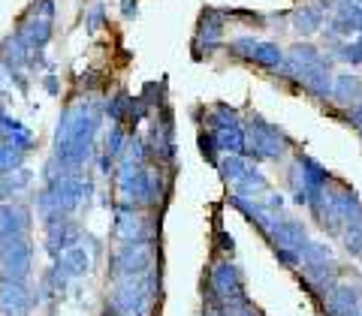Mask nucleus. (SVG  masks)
<instances>
[{
    "label": "nucleus",
    "instance_id": "nucleus-1",
    "mask_svg": "<svg viewBox=\"0 0 362 316\" xmlns=\"http://www.w3.org/2000/svg\"><path fill=\"white\" fill-rule=\"evenodd\" d=\"M103 109L106 106H100L97 99H78V103L64 109V115L58 118V130H54V154H52V160L64 172L78 175L94 160V139Z\"/></svg>",
    "mask_w": 362,
    "mask_h": 316
},
{
    "label": "nucleus",
    "instance_id": "nucleus-2",
    "mask_svg": "<svg viewBox=\"0 0 362 316\" xmlns=\"http://www.w3.org/2000/svg\"><path fill=\"white\" fill-rule=\"evenodd\" d=\"M287 151H293V139L259 115H251L245 127V157H254V163H278L284 160Z\"/></svg>",
    "mask_w": 362,
    "mask_h": 316
},
{
    "label": "nucleus",
    "instance_id": "nucleus-3",
    "mask_svg": "<svg viewBox=\"0 0 362 316\" xmlns=\"http://www.w3.org/2000/svg\"><path fill=\"white\" fill-rule=\"evenodd\" d=\"M151 268H154L151 241H127V244H121L109 259V277L112 280L145 277Z\"/></svg>",
    "mask_w": 362,
    "mask_h": 316
},
{
    "label": "nucleus",
    "instance_id": "nucleus-4",
    "mask_svg": "<svg viewBox=\"0 0 362 316\" xmlns=\"http://www.w3.org/2000/svg\"><path fill=\"white\" fill-rule=\"evenodd\" d=\"M206 284H209V298L211 301H235V298L247 296L242 268L235 265L230 256L214 259L211 268H209V280H206Z\"/></svg>",
    "mask_w": 362,
    "mask_h": 316
},
{
    "label": "nucleus",
    "instance_id": "nucleus-5",
    "mask_svg": "<svg viewBox=\"0 0 362 316\" xmlns=\"http://www.w3.org/2000/svg\"><path fill=\"white\" fill-rule=\"evenodd\" d=\"M109 304H115L124 316H151L154 298L148 286H145V277H124V280H112Z\"/></svg>",
    "mask_w": 362,
    "mask_h": 316
},
{
    "label": "nucleus",
    "instance_id": "nucleus-6",
    "mask_svg": "<svg viewBox=\"0 0 362 316\" xmlns=\"http://www.w3.org/2000/svg\"><path fill=\"white\" fill-rule=\"evenodd\" d=\"M40 308L37 289L28 280H16L0 274V313L4 316H30Z\"/></svg>",
    "mask_w": 362,
    "mask_h": 316
},
{
    "label": "nucleus",
    "instance_id": "nucleus-7",
    "mask_svg": "<svg viewBox=\"0 0 362 316\" xmlns=\"http://www.w3.org/2000/svg\"><path fill=\"white\" fill-rule=\"evenodd\" d=\"M223 28H226V9H202L197 37H194V58H211L223 45Z\"/></svg>",
    "mask_w": 362,
    "mask_h": 316
},
{
    "label": "nucleus",
    "instance_id": "nucleus-8",
    "mask_svg": "<svg viewBox=\"0 0 362 316\" xmlns=\"http://www.w3.org/2000/svg\"><path fill=\"white\" fill-rule=\"evenodd\" d=\"M30 271H33L30 235H21V238L0 244V274L16 277V280H30Z\"/></svg>",
    "mask_w": 362,
    "mask_h": 316
},
{
    "label": "nucleus",
    "instance_id": "nucleus-9",
    "mask_svg": "<svg viewBox=\"0 0 362 316\" xmlns=\"http://www.w3.org/2000/svg\"><path fill=\"white\" fill-rule=\"evenodd\" d=\"M296 274H299V284L305 286V292H308L317 304H323V298L329 296V289L338 284V262L335 259L311 262V265H302Z\"/></svg>",
    "mask_w": 362,
    "mask_h": 316
},
{
    "label": "nucleus",
    "instance_id": "nucleus-10",
    "mask_svg": "<svg viewBox=\"0 0 362 316\" xmlns=\"http://www.w3.org/2000/svg\"><path fill=\"white\" fill-rule=\"evenodd\" d=\"M359 308H362V289L354 284H341V280L329 289V296L320 304L323 316H354Z\"/></svg>",
    "mask_w": 362,
    "mask_h": 316
},
{
    "label": "nucleus",
    "instance_id": "nucleus-11",
    "mask_svg": "<svg viewBox=\"0 0 362 316\" xmlns=\"http://www.w3.org/2000/svg\"><path fill=\"white\" fill-rule=\"evenodd\" d=\"M78 241H82V226L73 217H64L58 223L45 226V250H49L52 259H58L64 250H70Z\"/></svg>",
    "mask_w": 362,
    "mask_h": 316
},
{
    "label": "nucleus",
    "instance_id": "nucleus-12",
    "mask_svg": "<svg viewBox=\"0 0 362 316\" xmlns=\"http://www.w3.org/2000/svg\"><path fill=\"white\" fill-rule=\"evenodd\" d=\"M16 37L28 45L30 51H42L45 45H49L52 40V18H45L40 13H30L18 21V30H16Z\"/></svg>",
    "mask_w": 362,
    "mask_h": 316
},
{
    "label": "nucleus",
    "instance_id": "nucleus-13",
    "mask_svg": "<svg viewBox=\"0 0 362 316\" xmlns=\"http://www.w3.org/2000/svg\"><path fill=\"white\" fill-rule=\"evenodd\" d=\"M30 232V208L25 202H13V205H0V244L21 238Z\"/></svg>",
    "mask_w": 362,
    "mask_h": 316
},
{
    "label": "nucleus",
    "instance_id": "nucleus-14",
    "mask_svg": "<svg viewBox=\"0 0 362 316\" xmlns=\"http://www.w3.org/2000/svg\"><path fill=\"white\" fill-rule=\"evenodd\" d=\"M293 163H296L299 178H302V187L308 190V193H317V190H323V187H329V184H332L329 169L320 166V163L314 160V157L296 151V157H293Z\"/></svg>",
    "mask_w": 362,
    "mask_h": 316
},
{
    "label": "nucleus",
    "instance_id": "nucleus-15",
    "mask_svg": "<svg viewBox=\"0 0 362 316\" xmlns=\"http://www.w3.org/2000/svg\"><path fill=\"white\" fill-rule=\"evenodd\" d=\"M305 241H308V229H305V223L296 220V217H281L278 214V223H275V232H272L269 244L272 247H296V250H302Z\"/></svg>",
    "mask_w": 362,
    "mask_h": 316
},
{
    "label": "nucleus",
    "instance_id": "nucleus-16",
    "mask_svg": "<svg viewBox=\"0 0 362 316\" xmlns=\"http://www.w3.org/2000/svg\"><path fill=\"white\" fill-rule=\"evenodd\" d=\"M0 133H4V135H6V142H9V145H16L21 154H28L33 145H37V135H33V130L25 127L21 121L9 118L6 111H0Z\"/></svg>",
    "mask_w": 362,
    "mask_h": 316
},
{
    "label": "nucleus",
    "instance_id": "nucleus-17",
    "mask_svg": "<svg viewBox=\"0 0 362 316\" xmlns=\"http://www.w3.org/2000/svg\"><path fill=\"white\" fill-rule=\"evenodd\" d=\"M332 99H335L338 106H344V109L359 106L362 103V78L359 75H350V73L335 75L332 78Z\"/></svg>",
    "mask_w": 362,
    "mask_h": 316
},
{
    "label": "nucleus",
    "instance_id": "nucleus-18",
    "mask_svg": "<svg viewBox=\"0 0 362 316\" xmlns=\"http://www.w3.org/2000/svg\"><path fill=\"white\" fill-rule=\"evenodd\" d=\"M251 63H257L259 70H269V73H281L287 63V54L278 42H259L254 45V54H251Z\"/></svg>",
    "mask_w": 362,
    "mask_h": 316
},
{
    "label": "nucleus",
    "instance_id": "nucleus-19",
    "mask_svg": "<svg viewBox=\"0 0 362 316\" xmlns=\"http://www.w3.org/2000/svg\"><path fill=\"white\" fill-rule=\"evenodd\" d=\"M235 196H245V199H263L269 190H272V184H269V178L259 172V169L251 163V169H247V172L235 181Z\"/></svg>",
    "mask_w": 362,
    "mask_h": 316
},
{
    "label": "nucleus",
    "instance_id": "nucleus-20",
    "mask_svg": "<svg viewBox=\"0 0 362 316\" xmlns=\"http://www.w3.org/2000/svg\"><path fill=\"white\" fill-rule=\"evenodd\" d=\"M290 21H293V28H296L302 37H308V33H317V30L323 28L326 9L320 4H305V6H299L296 13L290 16Z\"/></svg>",
    "mask_w": 362,
    "mask_h": 316
},
{
    "label": "nucleus",
    "instance_id": "nucleus-21",
    "mask_svg": "<svg viewBox=\"0 0 362 316\" xmlns=\"http://www.w3.org/2000/svg\"><path fill=\"white\" fill-rule=\"evenodd\" d=\"M58 259H61V265L66 268V274H70L73 280L85 277L88 271H90V253L85 250L82 244H76V247H70V250H64Z\"/></svg>",
    "mask_w": 362,
    "mask_h": 316
},
{
    "label": "nucleus",
    "instance_id": "nucleus-22",
    "mask_svg": "<svg viewBox=\"0 0 362 316\" xmlns=\"http://www.w3.org/2000/svg\"><path fill=\"white\" fill-rule=\"evenodd\" d=\"M211 313L214 316H263V310H259L247 296L235 298V301H211Z\"/></svg>",
    "mask_w": 362,
    "mask_h": 316
},
{
    "label": "nucleus",
    "instance_id": "nucleus-23",
    "mask_svg": "<svg viewBox=\"0 0 362 316\" xmlns=\"http://www.w3.org/2000/svg\"><path fill=\"white\" fill-rule=\"evenodd\" d=\"M30 181H33V172L30 169H16V172H6V175H0V187H4V196H18V193H25V190L30 187Z\"/></svg>",
    "mask_w": 362,
    "mask_h": 316
},
{
    "label": "nucleus",
    "instance_id": "nucleus-24",
    "mask_svg": "<svg viewBox=\"0 0 362 316\" xmlns=\"http://www.w3.org/2000/svg\"><path fill=\"white\" fill-rule=\"evenodd\" d=\"M247 169H251V160H247L245 154H223L221 157V163H218V172H221V178L223 181H239Z\"/></svg>",
    "mask_w": 362,
    "mask_h": 316
},
{
    "label": "nucleus",
    "instance_id": "nucleus-25",
    "mask_svg": "<svg viewBox=\"0 0 362 316\" xmlns=\"http://www.w3.org/2000/svg\"><path fill=\"white\" fill-rule=\"evenodd\" d=\"M127 139H130V133L124 130V123H112L109 133H106V139H103V154H109V157H115V160H121L124 148H127Z\"/></svg>",
    "mask_w": 362,
    "mask_h": 316
},
{
    "label": "nucleus",
    "instance_id": "nucleus-26",
    "mask_svg": "<svg viewBox=\"0 0 362 316\" xmlns=\"http://www.w3.org/2000/svg\"><path fill=\"white\" fill-rule=\"evenodd\" d=\"M130 106H133V97L130 94H124V90H118L115 97L106 103V118L112 121V123H127V118H130Z\"/></svg>",
    "mask_w": 362,
    "mask_h": 316
},
{
    "label": "nucleus",
    "instance_id": "nucleus-27",
    "mask_svg": "<svg viewBox=\"0 0 362 316\" xmlns=\"http://www.w3.org/2000/svg\"><path fill=\"white\" fill-rule=\"evenodd\" d=\"M299 253H302V265L326 262V259H332V247H329V244H323V241H305Z\"/></svg>",
    "mask_w": 362,
    "mask_h": 316
},
{
    "label": "nucleus",
    "instance_id": "nucleus-28",
    "mask_svg": "<svg viewBox=\"0 0 362 316\" xmlns=\"http://www.w3.org/2000/svg\"><path fill=\"white\" fill-rule=\"evenodd\" d=\"M197 145H199V154L206 157L211 166H218V163H221V157H218L221 148H218V139H214V133H211V130H199Z\"/></svg>",
    "mask_w": 362,
    "mask_h": 316
},
{
    "label": "nucleus",
    "instance_id": "nucleus-29",
    "mask_svg": "<svg viewBox=\"0 0 362 316\" xmlns=\"http://www.w3.org/2000/svg\"><path fill=\"white\" fill-rule=\"evenodd\" d=\"M254 45H257V40H254V37H239V40L226 42V54H233L235 61H251Z\"/></svg>",
    "mask_w": 362,
    "mask_h": 316
},
{
    "label": "nucleus",
    "instance_id": "nucleus-30",
    "mask_svg": "<svg viewBox=\"0 0 362 316\" xmlns=\"http://www.w3.org/2000/svg\"><path fill=\"white\" fill-rule=\"evenodd\" d=\"M275 250V259L284 268H290V271H299L302 268V253L296 250V247H272Z\"/></svg>",
    "mask_w": 362,
    "mask_h": 316
},
{
    "label": "nucleus",
    "instance_id": "nucleus-31",
    "mask_svg": "<svg viewBox=\"0 0 362 316\" xmlns=\"http://www.w3.org/2000/svg\"><path fill=\"white\" fill-rule=\"evenodd\" d=\"M103 25H106V9H103V4H94L90 6V13H88V18H85V28L90 33H97Z\"/></svg>",
    "mask_w": 362,
    "mask_h": 316
},
{
    "label": "nucleus",
    "instance_id": "nucleus-32",
    "mask_svg": "<svg viewBox=\"0 0 362 316\" xmlns=\"http://www.w3.org/2000/svg\"><path fill=\"white\" fill-rule=\"evenodd\" d=\"M259 202H263V205H266L272 214H281V211H284V196L275 193V190H269V193L259 199Z\"/></svg>",
    "mask_w": 362,
    "mask_h": 316
},
{
    "label": "nucleus",
    "instance_id": "nucleus-33",
    "mask_svg": "<svg viewBox=\"0 0 362 316\" xmlns=\"http://www.w3.org/2000/svg\"><path fill=\"white\" fill-rule=\"evenodd\" d=\"M214 241H218V250H223V253H230L233 256V247H235V241H233V235H226L221 226L214 229Z\"/></svg>",
    "mask_w": 362,
    "mask_h": 316
},
{
    "label": "nucleus",
    "instance_id": "nucleus-34",
    "mask_svg": "<svg viewBox=\"0 0 362 316\" xmlns=\"http://www.w3.org/2000/svg\"><path fill=\"white\" fill-rule=\"evenodd\" d=\"M42 85H45V90H49L52 97H58V94H61V82H58L54 75H45V82H42Z\"/></svg>",
    "mask_w": 362,
    "mask_h": 316
},
{
    "label": "nucleus",
    "instance_id": "nucleus-35",
    "mask_svg": "<svg viewBox=\"0 0 362 316\" xmlns=\"http://www.w3.org/2000/svg\"><path fill=\"white\" fill-rule=\"evenodd\" d=\"M121 13H124V18H133L136 16V0H121Z\"/></svg>",
    "mask_w": 362,
    "mask_h": 316
},
{
    "label": "nucleus",
    "instance_id": "nucleus-36",
    "mask_svg": "<svg viewBox=\"0 0 362 316\" xmlns=\"http://www.w3.org/2000/svg\"><path fill=\"white\" fill-rule=\"evenodd\" d=\"M100 316H124V313L115 308V304H109V301H106V304H103V310H100Z\"/></svg>",
    "mask_w": 362,
    "mask_h": 316
},
{
    "label": "nucleus",
    "instance_id": "nucleus-37",
    "mask_svg": "<svg viewBox=\"0 0 362 316\" xmlns=\"http://www.w3.org/2000/svg\"><path fill=\"white\" fill-rule=\"evenodd\" d=\"M354 316H362V308H359V310H356V313H354Z\"/></svg>",
    "mask_w": 362,
    "mask_h": 316
},
{
    "label": "nucleus",
    "instance_id": "nucleus-38",
    "mask_svg": "<svg viewBox=\"0 0 362 316\" xmlns=\"http://www.w3.org/2000/svg\"><path fill=\"white\" fill-rule=\"evenodd\" d=\"M206 316H214V313H206Z\"/></svg>",
    "mask_w": 362,
    "mask_h": 316
}]
</instances>
